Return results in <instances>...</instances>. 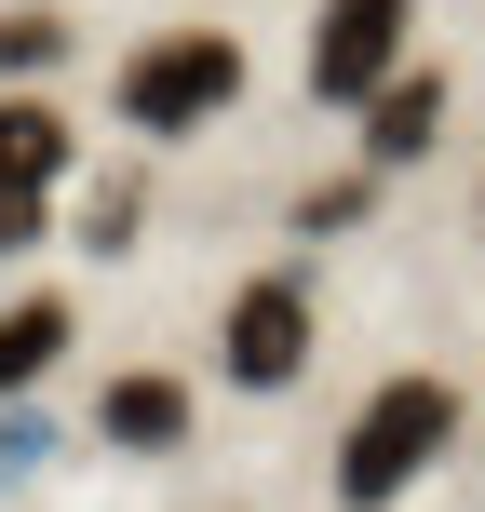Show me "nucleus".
Wrapping results in <instances>:
<instances>
[{
    "mask_svg": "<svg viewBox=\"0 0 485 512\" xmlns=\"http://www.w3.org/2000/svg\"><path fill=\"white\" fill-rule=\"evenodd\" d=\"M445 445H459V378H378V391H364V418L337 432V499H351V512L405 499Z\"/></svg>",
    "mask_w": 485,
    "mask_h": 512,
    "instance_id": "obj_1",
    "label": "nucleus"
},
{
    "mask_svg": "<svg viewBox=\"0 0 485 512\" xmlns=\"http://www.w3.org/2000/svg\"><path fill=\"white\" fill-rule=\"evenodd\" d=\"M230 95H243V41H216V27H162V41L122 54V122L135 135H203Z\"/></svg>",
    "mask_w": 485,
    "mask_h": 512,
    "instance_id": "obj_2",
    "label": "nucleus"
},
{
    "mask_svg": "<svg viewBox=\"0 0 485 512\" xmlns=\"http://www.w3.org/2000/svg\"><path fill=\"white\" fill-rule=\"evenodd\" d=\"M391 68H405V0H324V27H310V95L364 108Z\"/></svg>",
    "mask_w": 485,
    "mask_h": 512,
    "instance_id": "obj_3",
    "label": "nucleus"
},
{
    "mask_svg": "<svg viewBox=\"0 0 485 512\" xmlns=\"http://www.w3.org/2000/svg\"><path fill=\"white\" fill-rule=\"evenodd\" d=\"M54 176H68V122H54L41 95H0V256H14V243H41Z\"/></svg>",
    "mask_w": 485,
    "mask_h": 512,
    "instance_id": "obj_4",
    "label": "nucleus"
},
{
    "mask_svg": "<svg viewBox=\"0 0 485 512\" xmlns=\"http://www.w3.org/2000/svg\"><path fill=\"white\" fill-rule=\"evenodd\" d=\"M216 351H230L243 391H283V378L310 364V297H297V283H243L230 324H216Z\"/></svg>",
    "mask_w": 485,
    "mask_h": 512,
    "instance_id": "obj_5",
    "label": "nucleus"
},
{
    "mask_svg": "<svg viewBox=\"0 0 485 512\" xmlns=\"http://www.w3.org/2000/svg\"><path fill=\"white\" fill-rule=\"evenodd\" d=\"M432 135H445V81H432V68H405V81L364 95V149H378V162H418Z\"/></svg>",
    "mask_w": 485,
    "mask_h": 512,
    "instance_id": "obj_6",
    "label": "nucleus"
},
{
    "mask_svg": "<svg viewBox=\"0 0 485 512\" xmlns=\"http://www.w3.org/2000/svg\"><path fill=\"white\" fill-rule=\"evenodd\" d=\"M108 445H135V459H162V445H189V391L176 378H108Z\"/></svg>",
    "mask_w": 485,
    "mask_h": 512,
    "instance_id": "obj_7",
    "label": "nucleus"
},
{
    "mask_svg": "<svg viewBox=\"0 0 485 512\" xmlns=\"http://www.w3.org/2000/svg\"><path fill=\"white\" fill-rule=\"evenodd\" d=\"M54 351H68V297H27V310H0V391H27Z\"/></svg>",
    "mask_w": 485,
    "mask_h": 512,
    "instance_id": "obj_8",
    "label": "nucleus"
},
{
    "mask_svg": "<svg viewBox=\"0 0 485 512\" xmlns=\"http://www.w3.org/2000/svg\"><path fill=\"white\" fill-rule=\"evenodd\" d=\"M54 54H68V14H0V68H27V81H41Z\"/></svg>",
    "mask_w": 485,
    "mask_h": 512,
    "instance_id": "obj_9",
    "label": "nucleus"
}]
</instances>
